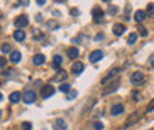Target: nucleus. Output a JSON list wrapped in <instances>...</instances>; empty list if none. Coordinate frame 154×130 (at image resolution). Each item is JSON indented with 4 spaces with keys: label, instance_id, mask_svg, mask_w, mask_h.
Segmentation results:
<instances>
[{
    "label": "nucleus",
    "instance_id": "nucleus-37",
    "mask_svg": "<svg viewBox=\"0 0 154 130\" xmlns=\"http://www.w3.org/2000/svg\"><path fill=\"white\" fill-rule=\"evenodd\" d=\"M36 21H42V15H37V17H36Z\"/></svg>",
    "mask_w": 154,
    "mask_h": 130
},
{
    "label": "nucleus",
    "instance_id": "nucleus-5",
    "mask_svg": "<svg viewBox=\"0 0 154 130\" xmlns=\"http://www.w3.org/2000/svg\"><path fill=\"white\" fill-rule=\"evenodd\" d=\"M102 58H104V52L98 49V50H94V52L89 55V61H91L92 64H95V62H98V61H101Z\"/></svg>",
    "mask_w": 154,
    "mask_h": 130
},
{
    "label": "nucleus",
    "instance_id": "nucleus-8",
    "mask_svg": "<svg viewBox=\"0 0 154 130\" xmlns=\"http://www.w3.org/2000/svg\"><path fill=\"white\" fill-rule=\"evenodd\" d=\"M117 73H120V68H114V70H111L108 74H107L104 78H102V80H101V84H107L110 80H113V77H114Z\"/></svg>",
    "mask_w": 154,
    "mask_h": 130
},
{
    "label": "nucleus",
    "instance_id": "nucleus-2",
    "mask_svg": "<svg viewBox=\"0 0 154 130\" xmlns=\"http://www.w3.org/2000/svg\"><path fill=\"white\" fill-rule=\"evenodd\" d=\"M22 101L25 102V104H34V101H36V93L33 92V90H25L24 95H22Z\"/></svg>",
    "mask_w": 154,
    "mask_h": 130
},
{
    "label": "nucleus",
    "instance_id": "nucleus-1",
    "mask_svg": "<svg viewBox=\"0 0 154 130\" xmlns=\"http://www.w3.org/2000/svg\"><path fill=\"white\" fill-rule=\"evenodd\" d=\"M131 81L134 83L135 86H141V84L145 83V75L142 74L141 71H135L132 74V77H131Z\"/></svg>",
    "mask_w": 154,
    "mask_h": 130
},
{
    "label": "nucleus",
    "instance_id": "nucleus-11",
    "mask_svg": "<svg viewBox=\"0 0 154 130\" xmlns=\"http://www.w3.org/2000/svg\"><path fill=\"white\" fill-rule=\"evenodd\" d=\"M45 61H46V58H45V55H42V53H37V55L33 56V64L34 65H43Z\"/></svg>",
    "mask_w": 154,
    "mask_h": 130
},
{
    "label": "nucleus",
    "instance_id": "nucleus-20",
    "mask_svg": "<svg viewBox=\"0 0 154 130\" xmlns=\"http://www.w3.org/2000/svg\"><path fill=\"white\" fill-rule=\"evenodd\" d=\"M61 62H62V58H61V56H59V55L54 56V68H55V70H59Z\"/></svg>",
    "mask_w": 154,
    "mask_h": 130
},
{
    "label": "nucleus",
    "instance_id": "nucleus-28",
    "mask_svg": "<svg viewBox=\"0 0 154 130\" xmlns=\"http://www.w3.org/2000/svg\"><path fill=\"white\" fill-rule=\"evenodd\" d=\"M33 36H34V38H42L43 37V33H40L38 30H33Z\"/></svg>",
    "mask_w": 154,
    "mask_h": 130
},
{
    "label": "nucleus",
    "instance_id": "nucleus-6",
    "mask_svg": "<svg viewBox=\"0 0 154 130\" xmlns=\"http://www.w3.org/2000/svg\"><path fill=\"white\" fill-rule=\"evenodd\" d=\"M27 25H28V18L25 15H19L18 18L15 19V27L17 28H24Z\"/></svg>",
    "mask_w": 154,
    "mask_h": 130
},
{
    "label": "nucleus",
    "instance_id": "nucleus-23",
    "mask_svg": "<svg viewBox=\"0 0 154 130\" xmlns=\"http://www.w3.org/2000/svg\"><path fill=\"white\" fill-rule=\"evenodd\" d=\"M76 96H77V90H68V92H67V99H68V101L74 99Z\"/></svg>",
    "mask_w": 154,
    "mask_h": 130
},
{
    "label": "nucleus",
    "instance_id": "nucleus-34",
    "mask_svg": "<svg viewBox=\"0 0 154 130\" xmlns=\"http://www.w3.org/2000/svg\"><path fill=\"white\" fill-rule=\"evenodd\" d=\"M102 38H104V34H101V33L95 36V40H96V41H98V40H102Z\"/></svg>",
    "mask_w": 154,
    "mask_h": 130
},
{
    "label": "nucleus",
    "instance_id": "nucleus-38",
    "mask_svg": "<svg viewBox=\"0 0 154 130\" xmlns=\"http://www.w3.org/2000/svg\"><path fill=\"white\" fill-rule=\"evenodd\" d=\"M55 2H58V3H62V2H65V0H55Z\"/></svg>",
    "mask_w": 154,
    "mask_h": 130
},
{
    "label": "nucleus",
    "instance_id": "nucleus-4",
    "mask_svg": "<svg viewBox=\"0 0 154 130\" xmlns=\"http://www.w3.org/2000/svg\"><path fill=\"white\" fill-rule=\"evenodd\" d=\"M92 15H94V22L95 24H99L101 21H102V18H104V11L101 9V8H94L92 9Z\"/></svg>",
    "mask_w": 154,
    "mask_h": 130
},
{
    "label": "nucleus",
    "instance_id": "nucleus-10",
    "mask_svg": "<svg viewBox=\"0 0 154 130\" xmlns=\"http://www.w3.org/2000/svg\"><path fill=\"white\" fill-rule=\"evenodd\" d=\"M122 112H125V107L122 104H117L111 107V115H120Z\"/></svg>",
    "mask_w": 154,
    "mask_h": 130
},
{
    "label": "nucleus",
    "instance_id": "nucleus-3",
    "mask_svg": "<svg viewBox=\"0 0 154 130\" xmlns=\"http://www.w3.org/2000/svg\"><path fill=\"white\" fill-rule=\"evenodd\" d=\"M42 98H45V99H48V98H51L54 93H55V89H54V86H51V84H46V86H43L42 87Z\"/></svg>",
    "mask_w": 154,
    "mask_h": 130
},
{
    "label": "nucleus",
    "instance_id": "nucleus-25",
    "mask_svg": "<svg viewBox=\"0 0 154 130\" xmlns=\"http://www.w3.org/2000/svg\"><path fill=\"white\" fill-rule=\"evenodd\" d=\"M59 90H61V92H64V93H67L68 90H71V86H70V84H61Z\"/></svg>",
    "mask_w": 154,
    "mask_h": 130
},
{
    "label": "nucleus",
    "instance_id": "nucleus-41",
    "mask_svg": "<svg viewBox=\"0 0 154 130\" xmlns=\"http://www.w3.org/2000/svg\"><path fill=\"white\" fill-rule=\"evenodd\" d=\"M0 115H2V111H0Z\"/></svg>",
    "mask_w": 154,
    "mask_h": 130
},
{
    "label": "nucleus",
    "instance_id": "nucleus-33",
    "mask_svg": "<svg viewBox=\"0 0 154 130\" xmlns=\"http://www.w3.org/2000/svg\"><path fill=\"white\" fill-rule=\"evenodd\" d=\"M71 15H73V17H79V15H80V11H77V9H71Z\"/></svg>",
    "mask_w": 154,
    "mask_h": 130
},
{
    "label": "nucleus",
    "instance_id": "nucleus-21",
    "mask_svg": "<svg viewBox=\"0 0 154 130\" xmlns=\"http://www.w3.org/2000/svg\"><path fill=\"white\" fill-rule=\"evenodd\" d=\"M136 40H138V34H136V33H131L129 37H128V43H129V44H135Z\"/></svg>",
    "mask_w": 154,
    "mask_h": 130
},
{
    "label": "nucleus",
    "instance_id": "nucleus-39",
    "mask_svg": "<svg viewBox=\"0 0 154 130\" xmlns=\"http://www.w3.org/2000/svg\"><path fill=\"white\" fill-rule=\"evenodd\" d=\"M2 99H3V95H2V93H0V101H2Z\"/></svg>",
    "mask_w": 154,
    "mask_h": 130
},
{
    "label": "nucleus",
    "instance_id": "nucleus-26",
    "mask_svg": "<svg viewBox=\"0 0 154 130\" xmlns=\"http://www.w3.org/2000/svg\"><path fill=\"white\" fill-rule=\"evenodd\" d=\"M94 129L95 130H104V124H102L101 121H96V123H94Z\"/></svg>",
    "mask_w": 154,
    "mask_h": 130
},
{
    "label": "nucleus",
    "instance_id": "nucleus-36",
    "mask_svg": "<svg viewBox=\"0 0 154 130\" xmlns=\"http://www.w3.org/2000/svg\"><path fill=\"white\" fill-rule=\"evenodd\" d=\"M45 3H46V0H37V5H40V6L45 5Z\"/></svg>",
    "mask_w": 154,
    "mask_h": 130
},
{
    "label": "nucleus",
    "instance_id": "nucleus-35",
    "mask_svg": "<svg viewBox=\"0 0 154 130\" xmlns=\"http://www.w3.org/2000/svg\"><path fill=\"white\" fill-rule=\"evenodd\" d=\"M48 27H58V24L54 22V21H51V22H48Z\"/></svg>",
    "mask_w": 154,
    "mask_h": 130
},
{
    "label": "nucleus",
    "instance_id": "nucleus-7",
    "mask_svg": "<svg viewBox=\"0 0 154 130\" xmlns=\"http://www.w3.org/2000/svg\"><path fill=\"white\" fill-rule=\"evenodd\" d=\"M54 130H67V123L64 118H57L54 121Z\"/></svg>",
    "mask_w": 154,
    "mask_h": 130
},
{
    "label": "nucleus",
    "instance_id": "nucleus-9",
    "mask_svg": "<svg viewBox=\"0 0 154 130\" xmlns=\"http://www.w3.org/2000/svg\"><path fill=\"white\" fill-rule=\"evenodd\" d=\"M83 70H85V65L82 64V62H74L73 64V67H71V71H73V74H82L83 73Z\"/></svg>",
    "mask_w": 154,
    "mask_h": 130
},
{
    "label": "nucleus",
    "instance_id": "nucleus-40",
    "mask_svg": "<svg viewBox=\"0 0 154 130\" xmlns=\"http://www.w3.org/2000/svg\"><path fill=\"white\" fill-rule=\"evenodd\" d=\"M102 2H110V0H102Z\"/></svg>",
    "mask_w": 154,
    "mask_h": 130
},
{
    "label": "nucleus",
    "instance_id": "nucleus-12",
    "mask_svg": "<svg viewBox=\"0 0 154 130\" xmlns=\"http://www.w3.org/2000/svg\"><path fill=\"white\" fill-rule=\"evenodd\" d=\"M125 25L123 24H116L114 27H113V33H114L116 36H122L123 33H125Z\"/></svg>",
    "mask_w": 154,
    "mask_h": 130
},
{
    "label": "nucleus",
    "instance_id": "nucleus-42",
    "mask_svg": "<svg viewBox=\"0 0 154 130\" xmlns=\"http://www.w3.org/2000/svg\"><path fill=\"white\" fill-rule=\"evenodd\" d=\"M150 130H154V129H150Z\"/></svg>",
    "mask_w": 154,
    "mask_h": 130
},
{
    "label": "nucleus",
    "instance_id": "nucleus-29",
    "mask_svg": "<svg viewBox=\"0 0 154 130\" xmlns=\"http://www.w3.org/2000/svg\"><path fill=\"white\" fill-rule=\"evenodd\" d=\"M139 34H141L142 37H147V34H148V31H147V28H144V27H141V28H139Z\"/></svg>",
    "mask_w": 154,
    "mask_h": 130
},
{
    "label": "nucleus",
    "instance_id": "nucleus-30",
    "mask_svg": "<svg viewBox=\"0 0 154 130\" xmlns=\"http://www.w3.org/2000/svg\"><path fill=\"white\" fill-rule=\"evenodd\" d=\"M147 11H148L150 17H153V14H154V5L153 3H150V5H148V9H147Z\"/></svg>",
    "mask_w": 154,
    "mask_h": 130
},
{
    "label": "nucleus",
    "instance_id": "nucleus-14",
    "mask_svg": "<svg viewBox=\"0 0 154 130\" xmlns=\"http://www.w3.org/2000/svg\"><path fill=\"white\" fill-rule=\"evenodd\" d=\"M67 77H68V74H67L65 70H58L57 75H55V80H57V81H62V80H65Z\"/></svg>",
    "mask_w": 154,
    "mask_h": 130
},
{
    "label": "nucleus",
    "instance_id": "nucleus-22",
    "mask_svg": "<svg viewBox=\"0 0 154 130\" xmlns=\"http://www.w3.org/2000/svg\"><path fill=\"white\" fill-rule=\"evenodd\" d=\"M0 49H2V52H3V53H8V52H11V50H12V47H11V44H9V43L2 44V47H0Z\"/></svg>",
    "mask_w": 154,
    "mask_h": 130
},
{
    "label": "nucleus",
    "instance_id": "nucleus-24",
    "mask_svg": "<svg viewBox=\"0 0 154 130\" xmlns=\"http://www.w3.org/2000/svg\"><path fill=\"white\" fill-rule=\"evenodd\" d=\"M21 129H22V130H31V129H33V126H31V123L24 121V123L21 124Z\"/></svg>",
    "mask_w": 154,
    "mask_h": 130
},
{
    "label": "nucleus",
    "instance_id": "nucleus-19",
    "mask_svg": "<svg viewBox=\"0 0 154 130\" xmlns=\"http://www.w3.org/2000/svg\"><path fill=\"white\" fill-rule=\"evenodd\" d=\"M14 38H15L17 41H22V40L25 38V33H24L22 30H17V31L14 33Z\"/></svg>",
    "mask_w": 154,
    "mask_h": 130
},
{
    "label": "nucleus",
    "instance_id": "nucleus-32",
    "mask_svg": "<svg viewBox=\"0 0 154 130\" xmlns=\"http://www.w3.org/2000/svg\"><path fill=\"white\" fill-rule=\"evenodd\" d=\"M19 6H28L30 5V0H18Z\"/></svg>",
    "mask_w": 154,
    "mask_h": 130
},
{
    "label": "nucleus",
    "instance_id": "nucleus-13",
    "mask_svg": "<svg viewBox=\"0 0 154 130\" xmlns=\"http://www.w3.org/2000/svg\"><path fill=\"white\" fill-rule=\"evenodd\" d=\"M67 55L70 59H76L77 56H79V49L77 47H68L67 49Z\"/></svg>",
    "mask_w": 154,
    "mask_h": 130
},
{
    "label": "nucleus",
    "instance_id": "nucleus-16",
    "mask_svg": "<svg viewBox=\"0 0 154 130\" xmlns=\"http://www.w3.org/2000/svg\"><path fill=\"white\" fill-rule=\"evenodd\" d=\"M145 17H147V14H145L144 11H136V12H135V21H136V22H142V21L145 19Z\"/></svg>",
    "mask_w": 154,
    "mask_h": 130
},
{
    "label": "nucleus",
    "instance_id": "nucleus-18",
    "mask_svg": "<svg viewBox=\"0 0 154 130\" xmlns=\"http://www.w3.org/2000/svg\"><path fill=\"white\" fill-rule=\"evenodd\" d=\"M19 99H21V93L19 92H12L9 95V101H11L12 104H17Z\"/></svg>",
    "mask_w": 154,
    "mask_h": 130
},
{
    "label": "nucleus",
    "instance_id": "nucleus-17",
    "mask_svg": "<svg viewBox=\"0 0 154 130\" xmlns=\"http://www.w3.org/2000/svg\"><path fill=\"white\" fill-rule=\"evenodd\" d=\"M21 52H18V50H14L12 53H11V61L12 62H15V64H18L19 61H21Z\"/></svg>",
    "mask_w": 154,
    "mask_h": 130
},
{
    "label": "nucleus",
    "instance_id": "nucleus-31",
    "mask_svg": "<svg viewBox=\"0 0 154 130\" xmlns=\"http://www.w3.org/2000/svg\"><path fill=\"white\" fill-rule=\"evenodd\" d=\"M108 14H111V15L117 14V8H116V6H110V8H108Z\"/></svg>",
    "mask_w": 154,
    "mask_h": 130
},
{
    "label": "nucleus",
    "instance_id": "nucleus-15",
    "mask_svg": "<svg viewBox=\"0 0 154 130\" xmlns=\"http://www.w3.org/2000/svg\"><path fill=\"white\" fill-rule=\"evenodd\" d=\"M119 84H120V80L117 78L114 81V84H111V86H108V89H105L104 92H102V95H108V93H111V92H114L116 89L119 87Z\"/></svg>",
    "mask_w": 154,
    "mask_h": 130
},
{
    "label": "nucleus",
    "instance_id": "nucleus-27",
    "mask_svg": "<svg viewBox=\"0 0 154 130\" xmlns=\"http://www.w3.org/2000/svg\"><path fill=\"white\" fill-rule=\"evenodd\" d=\"M6 65H8V61H6V58L0 56V68H5Z\"/></svg>",
    "mask_w": 154,
    "mask_h": 130
}]
</instances>
